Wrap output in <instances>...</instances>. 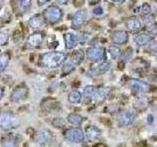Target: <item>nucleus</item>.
<instances>
[{
	"mask_svg": "<svg viewBox=\"0 0 157 147\" xmlns=\"http://www.w3.org/2000/svg\"><path fill=\"white\" fill-rule=\"evenodd\" d=\"M67 59L66 54L59 51H50L42 53L38 59V65L44 68H58Z\"/></svg>",
	"mask_w": 157,
	"mask_h": 147,
	"instance_id": "nucleus-1",
	"label": "nucleus"
},
{
	"mask_svg": "<svg viewBox=\"0 0 157 147\" xmlns=\"http://www.w3.org/2000/svg\"><path fill=\"white\" fill-rule=\"evenodd\" d=\"M42 16H43L44 21H46L47 23L53 24H56L60 21L63 16V12L58 6L52 5V6H49L45 11L43 12Z\"/></svg>",
	"mask_w": 157,
	"mask_h": 147,
	"instance_id": "nucleus-2",
	"label": "nucleus"
},
{
	"mask_svg": "<svg viewBox=\"0 0 157 147\" xmlns=\"http://www.w3.org/2000/svg\"><path fill=\"white\" fill-rule=\"evenodd\" d=\"M64 138L71 142H82L86 139V134L80 127H71L64 132Z\"/></svg>",
	"mask_w": 157,
	"mask_h": 147,
	"instance_id": "nucleus-3",
	"label": "nucleus"
},
{
	"mask_svg": "<svg viewBox=\"0 0 157 147\" xmlns=\"http://www.w3.org/2000/svg\"><path fill=\"white\" fill-rule=\"evenodd\" d=\"M17 124V118L12 112L0 113V127L2 130H10Z\"/></svg>",
	"mask_w": 157,
	"mask_h": 147,
	"instance_id": "nucleus-4",
	"label": "nucleus"
},
{
	"mask_svg": "<svg viewBox=\"0 0 157 147\" xmlns=\"http://www.w3.org/2000/svg\"><path fill=\"white\" fill-rule=\"evenodd\" d=\"M105 49L99 46H90L86 50V57L91 62H100L105 58Z\"/></svg>",
	"mask_w": 157,
	"mask_h": 147,
	"instance_id": "nucleus-5",
	"label": "nucleus"
},
{
	"mask_svg": "<svg viewBox=\"0 0 157 147\" xmlns=\"http://www.w3.org/2000/svg\"><path fill=\"white\" fill-rule=\"evenodd\" d=\"M52 137L53 135L50 130L43 129L36 132V136H34V141H36V143L39 146H47L51 143Z\"/></svg>",
	"mask_w": 157,
	"mask_h": 147,
	"instance_id": "nucleus-6",
	"label": "nucleus"
},
{
	"mask_svg": "<svg viewBox=\"0 0 157 147\" xmlns=\"http://www.w3.org/2000/svg\"><path fill=\"white\" fill-rule=\"evenodd\" d=\"M135 121V114L134 112L130 110H125L121 112L117 117V125L119 127L129 126Z\"/></svg>",
	"mask_w": 157,
	"mask_h": 147,
	"instance_id": "nucleus-7",
	"label": "nucleus"
},
{
	"mask_svg": "<svg viewBox=\"0 0 157 147\" xmlns=\"http://www.w3.org/2000/svg\"><path fill=\"white\" fill-rule=\"evenodd\" d=\"M29 95V89L25 85H19L15 87L10 95V100L12 102H20L25 100Z\"/></svg>",
	"mask_w": 157,
	"mask_h": 147,
	"instance_id": "nucleus-8",
	"label": "nucleus"
},
{
	"mask_svg": "<svg viewBox=\"0 0 157 147\" xmlns=\"http://www.w3.org/2000/svg\"><path fill=\"white\" fill-rule=\"evenodd\" d=\"M42 41H43V34L41 32H34L28 37L26 47L27 48H36L41 45Z\"/></svg>",
	"mask_w": 157,
	"mask_h": 147,
	"instance_id": "nucleus-9",
	"label": "nucleus"
},
{
	"mask_svg": "<svg viewBox=\"0 0 157 147\" xmlns=\"http://www.w3.org/2000/svg\"><path fill=\"white\" fill-rule=\"evenodd\" d=\"M128 85H129L130 87L132 88L134 90L140 92V93H145L149 90V85H147L146 82L140 81V80H136V78H131V80L128 81Z\"/></svg>",
	"mask_w": 157,
	"mask_h": 147,
	"instance_id": "nucleus-10",
	"label": "nucleus"
},
{
	"mask_svg": "<svg viewBox=\"0 0 157 147\" xmlns=\"http://www.w3.org/2000/svg\"><path fill=\"white\" fill-rule=\"evenodd\" d=\"M128 39H129V34H128L127 32L124 31H116L111 36L112 42L114 44H117V45L126 44L128 42Z\"/></svg>",
	"mask_w": 157,
	"mask_h": 147,
	"instance_id": "nucleus-11",
	"label": "nucleus"
},
{
	"mask_svg": "<svg viewBox=\"0 0 157 147\" xmlns=\"http://www.w3.org/2000/svg\"><path fill=\"white\" fill-rule=\"evenodd\" d=\"M152 38L153 37L146 32L136 33L134 36V41L137 46H144L152 40Z\"/></svg>",
	"mask_w": 157,
	"mask_h": 147,
	"instance_id": "nucleus-12",
	"label": "nucleus"
},
{
	"mask_svg": "<svg viewBox=\"0 0 157 147\" xmlns=\"http://www.w3.org/2000/svg\"><path fill=\"white\" fill-rule=\"evenodd\" d=\"M64 40H65V46L67 49H73L77 46L78 42V36L73 32H67L64 34Z\"/></svg>",
	"mask_w": 157,
	"mask_h": 147,
	"instance_id": "nucleus-13",
	"label": "nucleus"
},
{
	"mask_svg": "<svg viewBox=\"0 0 157 147\" xmlns=\"http://www.w3.org/2000/svg\"><path fill=\"white\" fill-rule=\"evenodd\" d=\"M85 19H86V15L85 12L82 10H78L77 11L75 14H74L73 19H72V28H80L83 22H85Z\"/></svg>",
	"mask_w": 157,
	"mask_h": 147,
	"instance_id": "nucleus-14",
	"label": "nucleus"
},
{
	"mask_svg": "<svg viewBox=\"0 0 157 147\" xmlns=\"http://www.w3.org/2000/svg\"><path fill=\"white\" fill-rule=\"evenodd\" d=\"M102 134L101 130L98 129L95 126H88L86 129V137L90 140V141H93L97 139Z\"/></svg>",
	"mask_w": 157,
	"mask_h": 147,
	"instance_id": "nucleus-15",
	"label": "nucleus"
},
{
	"mask_svg": "<svg viewBox=\"0 0 157 147\" xmlns=\"http://www.w3.org/2000/svg\"><path fill=\"white\" fill-rule=\"evenodd\" d=\"M110 93V87H99L98 89H95L94 93H93L92 98L95 102H100L104 100L105 98L109 95Z\"/></svg>",
	"mask_w": 157,
	"mask_h": 147,
	"instance_id": "nucleus-16",
	"label": "nucleus"
},
{
	"mask_svg": "<svg viewBox=\"0 0 157 147\" xmlns=\"http://www.w3.org/2000/svg\"><path fill=\"white\" fill-rule=\"evenodd\" d=\"M44 24V19L41 15H34L29 20V26L33 29H40Z\"/></svg>",
	"mask_w": 157,
	"mask_h": 147,
	"instance_id": "nucleus-17",
	"label": "nucleus"
},
{
	"mask_svg": "<svg viewBox=\"0 0 157 147\" xmlns=\"http://www.w3.org/2000/svg\"><path fill=\"white\" fill-rule=\"evenodd\" d=\"M111 69V64L108 61H100L98 63V65L94 69H92V72L94 73V75H104L107 72H109Z\"/></svg>",
	"mask_w": 157,
	"mask_h": 147,
	"instance_id": "nucleus-18",
	"label": "nucleus"
},
{
	"mask_svg": "<svg viewBox=\"0 0 157 147\" xmlns=\"http://www.w3.org/2000/svg\"><path fill=\"white\" fill-rule=\"evenodd\" d=\"M125 24H126V28L129 29V31L136 32V31H139V29L141 28L142 22L137 18H131L129 20H127Z\"/></svg>",
	"mask_w": 157,
	"mask_h": 147,
	"instance_id": "nucleus-19",
	"label": "nucleus"
},
{
	"mask_svg": "<svg viewBox=\"0 0 157 147\" xmlns=\"http://www.w3.org/2000/svg\"><path fill=\"white\" fill-rule=\"evenodd\" d=\"M83 57H85V55H83V52L81 51V50H77V51L73 52L71 54L70 59H69V60H70L74 64V65L78 66V65H80V64L82 62Z\"/></svg>",
	"mask_w": 157,
	"mask_h": 147,
	"instance_id": "nucleus-20",
	"label": "nucleus"
},
{
	"mask_svg": "<svg viewBox=\"0 0 157 147\" xmlns=\"http://www.w3.org/2000/svg\"><path fill=\"white\" fill-rule=\"evenodd\" d=\"M67 121H68V123H70V124L73 126H80V125H82L83 118H82V116L76 114V113H72V114L68 115Z\"/></svg>",
	"mask_w": 157,
	"mask_h": 147,
	"instance_id": "nucleus-21",
	"label": "nucleus"
},
{
	"mask_svg": "<svg viewBox=\"0 0 157 147\" xmlns=\"http://www.w3.org/2000/svg\"><path fill=\"white\" fill-rule=\"evenodd\" d=\"M82 94L78 91V90H72L68 95V100L70 103H73V104H77V103H80L82 101Z\"/></svg>",
	"mask_w": 157,
	"mask_h": 147,
	"instance_id": "nucleus-22",
	"label": "nucleus"
},
{
	"mask_svg": "<svg viewBox=\"0 0 157 147\" xmlns=\"http://www.w3.org/2000/svg\"><path fill=\"white\" fill-rule=\"evenodd\" d=\"M107 52H108V54H109L112 59H118V58H120V56H121L122 50H121V48L117 45V44H113V45H110L109 47H108Z\"/></svg>",
	"mask_w": 157,
	"mask_h": 147,
	"instance_id": "nucleus-23",
	"label": "nucleus"
},
{
	"mask_svg": "<svg viewBox=\"0 0 157 147\" xmlns=\"http://www.w3.org/2000/svg\"><path fill=\"white\" fill-rule=\"evenodd\" d=\"M10 62V55L8 53H2L0 55V75L6 70Z\"/></svg>",
	"mask_w": 157,
	"mask_h": 147,
	"instance_id": "nucleus-24",
	"label": "nucleus"
},
{
	"mask_svg": "<svg viewBox=\"0 0 157 147\" xmlns=\"http://www.w3.org/2000/svg\"><path fill=\"white\" fill-rule=\"evenodd\" d=\"M132 54H134V50H132V47H128L127 49H125L124 51L121 53L120 59L122 62H127L131 60V58L132 57Z\"/></svg>",
	"mask_w": 157,
	"mask_h": 147,
	"instance_id": "nucleus-25",
	"label": "nucleus"
},
{
	"mask_svg": "<svg viewBox=\"0 0 157 147\" xmlns=\"http://www.w3.org/2000/svg\"><path fill=\"white\" fill-rule=\"evenodd\" d=\"M75 68H76V65H74L70 60H68V61L65 60V62L63 63L62 70H63L64 74H70L71 72L75 70Z\"/></svg>",
	"mask_w": 157,
	"mask_h": 147,
	"instance_id": "nucleus-26",
	"label": "nucleus"
},
{
	"mask_svg": "<svg viewBox=\"0 0 157 147\" xmlns=\"http://www.w3.org/2000/svg\"><path fill=\"white\" fill-rule=\"evenodd\" d=\"M94 91H95V87L93 85H86L85 88H83L82 95H83V97L90 99V98H92V95H93V93H94Z\"/></svg>",
	"mask_w": 157,
	"mask_h": 147,
	"instance_id": "nucleus-27",
	"label": "nucleus"
},
{
	"mask_svg": "<svg viewBox=\"0 0 157 147\" xmlns=\"http://www.w3.org/2000/svg\"><path fill=\"white\" fill-rule=\"evenodd\" d=\"M2 146H16L17 145V140L14 138L13 136H7L1 140Z\"/></svg>",
	"mask_w": 157,
	"mask_h": 147,
	"instance_id": "nucleus-28",
	"label": "nucleus"
},
{
	"mask_svg": "<svg viewBox=\"0 0 157 147\" xmlns=\"http://www.w3.org/2000/svg\"><path fill=\"white\" fill-rule=\"evenodd\" d=\"M146 33H148L152 37L154 36H157V23H151L146 28Z\"/></svg>",
	"mask_w": 157,
	"mask_h": 147,
	"instance_id": "nucleus-29",
	"label": "nucleus"
},
{
	"mask_svg": "<svg viewBox=\"0 0 157 147\" xmlns=\"http://www.w3.org/2000/svg\"><path fill=\"white\" fill-rule=\"evenodd\" d=\"M151 6L148 4V3H144L141 5L140 7V14L142 15V16H148V15L151 14Z\"/></svg>",
	"mask_w": 157,
	"mask_h": 147,
	"instance_id": "nucleus-30",
	"label": "nucleus"
},
{
	"mask_svg": "<svg viewBox=\"0 0 157 147\" xmlns=\"http://www.w3.org/2000/svg\"><path fill=\"white\" fill-rule=\"evenodd\" d=\"M20 7L23 9L24 12H27L32 5V0H19Z\"/></svg>",
	"mask_w": 157,
	"mask_h": 147,
	"instance_id": "nucleus-31",
	"label": "nucleus"
},
{
	"mask_svg": "<svg viewBox=\"0 0 157 147\" xmlns=\"http://www.w3.org/2000/svg\"><path fill=\"white\" fill-rule=\"evenodd\" d=\"M9 39V34L6 31H0V46L5 45Z\"/></svg>",
	"mask_w": 157,
	"mask_h": 147,
	"instance_id": "nucleus-32",
	"label": "nucleus"
},
{
	"mask_svg": "<svg viewBox=\"0 0 157 147\" xmlns=\"http://www.w3.org/2000/svg\"><path fill=\"white\" fill-rule=\"evenodd\" d=\"M52 126L58 127V129H61V127L65 126V121H64V119H62V118H55V119H53L52 121Z\"/></svg>",
	"mask_w": 157,
	"mask_h": 147,
	"instance_id": "nucleus-33",
	"label": "nucleus"
},
{
	"mask_svg": "<svg viewBox=\"0 0 157 147\" xmlns=\"http://www.w3.org/2000/svg\"><path fill=\"white\" fill-rule=\"evenodd\" d=\"M92 13L94 16H101V15H103V13H104V11H103V8L101 6H96L93 8Z\"/></svg>",
	"mask_w": 157,
	"mask_h": 147,
	"instance_id": "nucleus-34",
	"label": "nucleus"
},
{
	"mask_svg": "<svg viewBox=\"0 0 157 147\" xmlns=\"http://www.w3.org/2000/svg\"><path fill=\"white\" fill-rule=\"evenodd\" d=\"M149 50L154 52V53H157V41H150L149 42Z\"/></svg>",
	"mask_w": 157,
	"mask_h": 147,
	"instance_id": "nucleus-35",
	"label": "nucleus"
},
{
	"mask_svg": "<svg viewBox=\"0 0 157 147\" xmlns=\"http://www.w3.org/2000/svg\"><path fill=\"white\" fill-rule=\"evenodd\" d=\"M153 119H154V118H153V116H152V115H147V118H146V122H147V124H148V125H151L152 124V123H153Z\"/></svg>",
	"mask_w": 157,
	"mask_h": 147,
	"instance_id": "nucleus-36",
	"label": "nucleus"
},
{
	"mask_svg": "<svg viewBox=\"0 0 157 147\" xmlns=\"http://www.w3.org/2000/svg\"><path fill=\"white\" fill-rule=\"evenodd\" d=\"M48 1H49V0H37V4L39 5V6H42V5L47 3Z\"/></svg>",
	"mask_w": 157,
	"mask_h": 147,
	"instance_id": "nucleus-37",
	"label": "nucleus"
},
{
	"mask_svg": "<svg viewBox=\"0 0 157 147\" xmlns=\"http://www.w3.org/2000/svg\"><path fill=\"white\" fill-rule=\"evenodd\" d=\"M68 1H69V0H56V2L58 4H60V5H65V4L68 3Z\"/></svg>",
	"mask_w": 157,
	"mask_h": 147,
	"instance_id": "nucleus-38",
	"label": "nucleus"
},
{
	"mask_svg": "<svg viewBox=\"0 0 157 147\" xmlns=\"http://www.w3.org/2000/svg\"><path fill=\"white\" fill-rule=\"evenodd\" d=\"M3 95H4V89H3V87L0 85V100L2 99Z\"/></svg>",
	"mask_w": 157,
	"mask_h": 147,
	"instance_id": "nucleus-39",
	"label": "nucleus"
},
{
	"mask_svg": "<svg viewBox=\"0 0 157 147\" xmlns=\"http://www.w3.org/2000/svg\"><path fill=\"white\" fill-rule=\"evenodd\" d=\"M110 1L114 2V3H119V4H121V3H125L126 0H110Z\"/></svg>",
	"mask_w": 157,
	"mask_h": 147,
	"instance_id": "nucleus-40",
	"label": "nucleus"
},
{
	"mask_svg": "<svg viewBox=\"0 0 157 147\" xmlns=\"http://www.w3.org/2000/svg\"><path fill=\"white\" fill-rule=\"evenodd\" d=\"M90 1V5H93V4H96V3H98L100 1V0H88Z\"/></svg>",
	"mask_w": 157,
	"mask_h": 147,
	"instance_id": "nucleus-41",
	"label": "nucleus"
}]
</instances>
